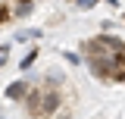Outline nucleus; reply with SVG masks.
I'll return each mask as SVG.
<instances>
[{
	"label": "nucleus",
	"instance_id": "f257e3e1",
	"mask_svg": "<svg viewBox=\"0 0 125 119\" xmlns=\"http://www.w3.org/2000/svg\"><path fill=\"white\" fill-rule=\"evenodd\" d=\"M22 104H25L31 119H50V116H56V110H62V97L56 88H34L31 85L28 97Z\"/></svg>",
	"mask_w": 125,
	"mask_h": 119
},
{
	"label": "nucleus",
	"instance_id": "f03ea898",
	"mask_svg": "<svg viewBox=\"0 0 125 119\" xmlns=\"http://www.w3.org/2000/svg\"><path fill=\"white\" fill-rule=\"evenodd\" d=\"M31 91V82H25V78H19V82H13L10 88H6V100H25Z\"/></svg>",
	"mask_w": 125,
	"mask_h": 119
},
{
	"label": "nucleus",
	"instance_id": "7ed1b4c3",
	"mask_svg": "<svg viewBox=\"0 0 125 119\" xmlns=\"http://www.w3.org/2000/svg\"><path fill=\"white\" fill-rule=\"evenodd\" d=\"M10 10H13L16 19H25V16L34 10V0H10Z\"/></svg>",
	"mask_w": 125,
	"mask_h": 119
},
{
	"label": "nucleus",
	"instance_id": "20e7f679",
	"mask_svg": "<svg viewBox=\"0 0 125 119\" xmlns=\"http://www.w3.org/2000/svg\"><path fill=\"white\" fill-rule=\"evenodd\" d=\"M34 60H38V50H28L25 60H19V66H22V69H31V63H34Z\"/></svg>",
	"mask_w": 125,
	"mask_h": 119
},
{
	"label": "nucleus",
	"instance_id": "39448f33",
	"mask_svg": "<svg viewBox=\"0 0 125 119\" xmlns=\"http://www.w3.org/2000/svg\"><path fill=\"white\" fill-rule=\"evenodd\" d=\"M100 0H75V6H81V10H91V6H97Z\"/></svg>",
	"mask_w": 125,
	"mask_h": 119
},
{
	"label": "nucleus",
	"instance_id": "423d86ee",
	"mask_svg": "<svg viewBox=\"0 0 125 119\" xmlns=\"http://www.w3.org/2000/svg\"><path fill=\"white\" fill-rule=\"evenodd\" d=\"M62 60H69V63H81V57H78V53H62Z\"/></svg>",
	"mask_w": 125,
	"mask_h": 119
},
{
	"label": "nucleus",
	"instance_id": "0eeeda50",
	"mask_svg": "<svg viewBox=\"0 0 125 119\" xmlns=\"http://www.w3.org/2000/svg\"><path fill=\"white\" fill-rule=\"evenodd\" d=\"M69 3H75V0H69Z\"/></svg>",
	"mask_w": 125,
	"mask_h": 119
}]
</instances>
